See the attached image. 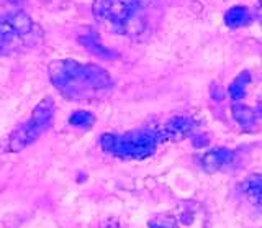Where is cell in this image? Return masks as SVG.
Instances as JSON below:
<instances>
[{"mask_svg": "<svg viewBox=\"0 0 262 228\" xmlns=\"http://www.w3.org/2000/svg\"><path fill=\"white\" fill-rule=\"evenodd\" d=\"M231 113H233V118L236 120V123L243 130H246V132L256 130V125H257L256 110H252L251 107H246V105H241V103H234L231 107Z\"/></svg>", "mask_w": 262, "mask_h": 228, "instance_id": "9c48e42d", "label": "cell"}, {"mask_svg": "<svg viewBox=\"0 0 262 228\" xmlns=\"http://www.w3.org/2000/svg\"><path fill=\"white\" fill-rule=\"evenodd\" d=\"M53 118H54V102L53 99L46 97L31 112L30 118L13 130V133L8 138V151L16 153L28 148L31 143H35L41 135L51 128Z\"/></svg>", "mask_w": 262, "mask_h": 228, "instance_id": "5b68a950", "label": "cell"}, {"mask_svg": "<svg viewBox=\"0 0 262 228\" xmlns=\"http://www.w3.org/2000/svg\"><path fill=\"white\" fill-rule=\"evenodd\" d=\"M251 82V72L249 71H243L241 74H237L236 79L233 80L228 87V94L233 100H241L246 97V89L248 84Z\"/></svg>", "mask_w": 262, "mask_h": 228, "instance_id": "8fae6325", "label": "cell"}, {"mask_svg": "<svg viewBox=\"0 0 262 228\" xmlns=\"http://www.w3.org/2000/svg\"><path fill=\"white\" fill-rule=\"evenodd\" d=\"M234 153L228 148H213L207 151L202 158V168L205 173H216L233 161Z\"/></svg>", "mask_w": 262, "mask_h": 228, "instance_id": "52a82bcc", "label": "cell"}, {"mask_svg": "<svg viewBox=\"0 0 262 228\" xmlns=\"http://www.w3.org/2000/svg\"><path fill=\"white\" fill-rule=\"evenodd\" d=\"M94 123H95V117L87 110H77L71 113V117H69V125L76 128L89 130L94 127Z\"/></svg>", "mask_w": 262, "mask_h": 228, "instance_id": "4fadbf2b", "label": "cell"}, {"mask_svg": "<svg viewBox=\"0 0 262 228\" xmlns=\"http://www.w3.org/2000/svg\"><path fill=\"white\" fill-rule=\"evenodd\" d=\"M41 30L25 12L0 15V56H8L36 46Z\"/></svg>", "mask_w": 262, "mask_h": 228, "instance_id": "277c9868", "label": "cell"}, {"mask_svg": "<svg viewBox=\"0 0 262 228\" xmlns=\"http://www.w3.org/2000/svg\"><path fill=\"white\" fill-rule=\"evenodd\" d=\"M256 15H257V20H259L260 27H262V0H260V2H259L257 9H256Z\"/></svg>", "mask_w": 262, "mask_h": 228, "instance_id": "9a60e30c", "label": "cell"}, {"mask_svg": "<svg viewBox=\"0 0 262 228\" xmlns=\"http://www.w3.org/2000/svg\"><path fill=\"white\" fill-rule=\"evenodd\" d=\"M149 228H177V223L170 215H159L151 220Z\"/></svg>", "mask_w": 262, "mask_h": 228, "instance_id": "5bb4252c", "label": "cell"}, {"mask_svg": "<svg viewBox=\"0 0 262 228\" xmlns=\"http://www.w3.org/2000/svg\"><path fill=\"white\" fill-rule=\"evenodd\" d=\"M146 0H94V17L115 33H141L144 18L141 10Z\"/></svg>", "mask_w": 262, "mask_h": 228, "instance_id": "7a4b0ae2", "label": "cell"}, {"mask_svg": "<svg viewBox=\"0 0 262 228\" xmlns=\"http://www.w3.org/2000/svg\"><path fill=\"white\" fill-rule=\"evenodd\" d=\"M48 74L56 91L69 100L100 99L113 89V79L97 64H82L74 59H54Z\"/></svg>", "mask_w": 262, "mask_h": 228, "instance_id": "6da1fadb", "label": "cell"}, {"mask_svg": "<svg viewBox=\"0 0 262 228\" xmlns=\"http://www.w3.org/2000/svg\"><path fill=\"white\" fill-rule=\"evenodd\" d=\"M7 2H15V0H7Z\"/></svg>", "mask_w": 262, "mask_h": 228, "instance_id": "e0dca14e", "label": "cell"}, {"mask_svg": "<svg viewBox=\"0 0 262 228\" xmlns=\"http://www.w3.org/2000/svg\"><path fill=\"white\" fill-rule=\"evenodd\" d=\"M256 115L262 118V102H259V105H257V109H256Z\"/></svg>", "mask_w": 262, "mask_h": 228, "instance_id": "2e32d148", "label": "cell"}, {"mask_svg": "<svg viewBox=\"0 0 262 228\" xmlns=\"http://www.w3.org/2000/svg\"><path fill=\"white\" fill-rule=\"evenodd\" d=\"M159 133L149 128L133 130L126 133H105L100 144L105 153L120 159H144L158 148Z\"/></svg>", "mask_w": 262, "mask_h": 228, "instance_id": "3957f363", "label": "cell"}, {"mask_svg": "<svg viewBox=\"0 0 262 228\" xmlns=\"http://www.w3.org/2000/svg\"><path fill=\"white\" fill-rule=\"evenodd\" d=\"M195 128V121L190 117H174L170 118L166 125H164L162 132L159 133V138L162 140H184V138L190 136Z\"/></svg>", "mask_w": 262, "mask_h": 228, "instance_id": "8992f818", "label": "cell"}, {"mask_svg": "<svg viewBox=\"0 0 262 228\" xmlns=\"http://www.w3.org/2000/svg\"><path fill=\"white\" fill-rule=\"evenodd\" d=\"M239 189L244 195H248L256 202L262 195V174H251L249 177H246L241 182Z\"/></svg>", "mask_w": 262, "mask_h": 228, "instance_id": "7c38bea8", "label": "cell"}, {"mask_svg": "<svg viewBox=\"0 0 262 228\" xmlns=\"http://www.w3.org/2000/svg\"><path fill=\"white\" fill-rule=\"evenodd\" d=\"M79 43L84 46L87 51L92 53V54L100 56L102 59H113L115 56H117V53H115L113 50H110V48H106L100 42V38H98V35L95 33V31H90V33L80 36Z\"/></svg>", "mask_w": 262, "mask_h": 228, "instance_id": "ba28073f", "label": "cell"}, {"mask_svg": "<svg viewBox=\"0 0 262 228\" xmlns=\"http://www.w3.org/2000/svg\"><path fill=\"white\" fill-rule=\"evenodd\" d=\"M225 25L228 28H241L244 25H248L251 22V15L249 10L246 9L244 5H234L231 7L226 13H225Z\"/></svg>", "mask_w": 262, "mask_h": 228, "instance_id": "30bf717a", "label": "cell"}]
</instances>
